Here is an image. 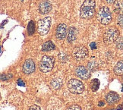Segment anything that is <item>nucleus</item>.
Instances as JSON below:
<instances>
[{
  "instance_id": "nucleus-27",
  "label": "nucleus",
  "mask_w": 123,
  "mask_h": 110,
  "mask_svg": "<svg viewBox=\"0 0 123 110\" xmlns=\"http://www.w3.org/2000/svg\"><path fill=\"white\" fill-rule=\"evenodd\" d=\"M106 1L109 4H112V3H113L114 2H116V0H106Z\"/></svg>"
},
{
  "instance_id": "nucleus-13",
  "label": "nucleus",
  "mask_w": 123,
  "mask_h": 110,
  "mask_svg": "<svg viewBox=\"0 0 123 110\" xmlns=\"http://www.w3.org/2000/svg\"><path fill=\"white\" fill-rule=\"evenodd\" d=\"M68 33V42H73L75 40L77 39V33H78V31L76 30V28L74 27H70L69 31Z\"/></svg>"
},
{
  "instance_id": "nucleus-14",
  "label": "nucleus",
  "mask_w": 123,
  "mask_h": 110,
  "mask_svg": "<svg viewBox=\"0 0 123 110\" xmlns=\"http://www.w3.org/2000/svg\"><path fill=\"white\" fill-rule=\"evenodd\" d=\"M55 45L54 43L52 41L49 40V41H46V43H44L43 44L42 46V50L43 52H48V51H51V50H53L55 49Z\"/></svg>"
},
{
  "instance_id": "nucleus-3",
  "label": "nucleus",
  "mask_w": 123,
  "mask_h": 110,
  "mask_svg": "<svg viewBox=\"0 0 123 110\" xmlns=\"http://www.w3.org/2000/svg\"><path fill=\"white\" fill-rule=\"evenodd\" d=\"M54 58L48 55H44L39 64V68L42 72H49L54 66Z\"/></svg>"
},
{
  "instance_id": "nucleus-16",
  "label": "nucleus",
  "mask_w": 123,
  "mask_h": 110,
  "mask_svg": "<svg viewBox=\"0 0 123 110\" xmlns=\"http://www.w3.org/2000/svg\"><path fill=\"white\" fill-rule=\"evenodd\" d=\"M115 74L116 75H122L123 73V62L122 61H119V62L117 63L116 65L115 68H114Z\"/></svg>"
},
{
  "instance_id": "nucleus-29",
  "label": "nucleus",
  "mask_w": 123,
  "mask_h": 110,
  "mask_svg": "<svg viewBox=\"0 0 123 110\" xmlns=\"http://www.w3.org/2000/svg\"><path fill=\"white\" fill-rule=\"evenodd\" d=\"M21 1H24V0H21Z\"/></svg>"
},
{
  "instance_id": "nucleus-17",
  "label": "nucleus",
  "mask_w": 123,
  "mask_h": 110,
  "mask_svg": "<svg viewBox=\"0 0 123 110\" xmlns=\"http://www.w3.org/2000/svg\"><path fill=\"white\" fill-rule=\"evenodd\" d=\"M90 86H91V88L93 91H97V90L99 89V87H100V80L98 79L92 80Z\"/></svg>"
},
{
  "instance_id": "nucleus-15",
  "label": "nucleus",
  "mask_w": 123,
  "mask_h": 110,
  "mask_svg": "<svg viewBox=\"0 0 123 110\" xmlns=\"http://www.w3.org/2000/svg\"><path fill=\"white\" fill-rule=\"evenodd\" d=\"M62 85V80L60 78H55L50 82L51 87L54 90L59 89Z\"/></svg>"
},
{
  "instance_id": "nucleus-7",
  "label": "nucleus",
  "mask_w": 123,
  "mask_h": 110,
  "mask_svg": "<svg viewBox=\"0 0 123 110\" xmlns=\"http://www.w3.org/2000/svg\"><path fill=\"white\" fill-rule=\"evenodd\" d=\"M88 55V49L84 46H78L75 47L73 52L72 56L76 61H81L84 59Z\"/></svg>"
},
{
  "instance_id": "nucleus-22",
  "label": "nucleus",
  "mask_w": 123,
  "mask_h": 110,
  "mask_svg": "<svg viewBox=\"0 0 123 110\" xmlns=\"http://www.w3.org/2000/svg\"><path fill=\"white\" fill-rule=\"evenodd\" d=\"M67 110H81V108L78 105H72L67 109Z\"/></svg>"
},
{
  "instance_id": "nucleus-2",
  "label": "nucleus",
  "mask_w": 123,
  "mask_h": 110,
  "mask_svg": "<svg viewBox=\"0 0 123 110\" xmlns=\"http://www.w3.org/2000/svg\"><path fill=\"white\" fill-rule=\"evenodd\" d=\"M97 19L103 25L109 24L112 21V14L110 8L106 6H103L97 13Z\"/></svg>"
},
{
  "instance_id": "nucleus-6",
  "label": "nucleus",
  "mask_w": 123,
  "mask_h": 110,
  "mask_svg": "<svg viewBox=\"0 0 123 110\" xmlns=\"http://www.w3.org/2000/svg\"><path fill=\"white\" fill-rule=\"evenodd\" d=\"M51 18L46 17L40 20L37 23V31L40 35H45L49 32L51 27Z\"/></svg>"
},
{
  "instance_id": "nucleus-5",
  "label": "nucleus",
  "mask_w": 123,
  "mask_h": 110,
  "mask_svg": "<svg viewBox=\"0 0 123 110\" xmlns=\"http://www.w3.org/2000/svg\"><path fill=\"white\" fill-rule=\"evenodd\" d=\"M68 88L72 93L79 94L84 91V86L81 80L77 79H72L68 82Z\"/></svg>"
},
{
  "instance_id": "nucleus-12",
  "label": "nucleus",
  "mask_w": 123,
  "mask_h": 110,
  "mask_svg": "<svg viewBox=\"0 0 123 110\" xmlns=\"http://www.w3.org/2000/svg\"><path fill=\"white\" fill-rule=\"evenodd\" d=\"M119 99H120V97H119V95L115 93V92H110V93H109L107 95H106V102L109 103V104H110V105H112V104H114V103H116L119 101Z\"/></svg>"
},
{
  "instance_id": "nucleus-8",
  "label": "nucleus",
  "mask_w": 123,
  "mask_h": 110,
  "mask_svg": "<svg viewBox=\"0 0 123 110\" xmlns=\"http://www.w3.org/2000/svg\"><path fill=\"white\" fill-rule=\"evenodd\" d=\"M22 69H23V72L26 74H30L33 72H34V71L36 69V65L34 60H32L31 59H27L23 65Z\"/></svg>"
},
{
  "instance_id": "nucleus-24",
  "label": "nucleus",
  "mask_w": 123,
  "mask_h": 110,
  "mask_svg": "<svg viewBox=\"0 0 123 110\" xmlns=\"http://www.w3.org/2000/svg\"><path fill=\"white\" fill-rule=\"evenodd\" d=\"M27 110H40V107L37 106V105H33Z\"/></svg>"
},
{
  "instance_id": "nucleus-11",
  "label": "nucleus",
  "mask_w": 123,
  "mask_h": 110,
  "mask_svg": "<svg viewBox=\"0 0 123 110\" xmlns=\"http://www.w3.org/2000/svg\"><path fill=\"white\" fill-rule=\"evenodd\" d=\"M52 9V4L48 0H43L39 5V12L41 15L48 14Z\"/></svg>"
},
{
  "instance_id": "nucleus-4",
  "label": "nucleus",
  "mask_w": 123,
  "mask_h": 110,
  "mask_svg": "<svg viewBox=\"0 0 123 110\" xmlns=\"http://www.w3.org/2000/svg\"><path fill=\"white\" fill-rule=\"evenodd\" d=\"M119 37V33L116 28L115 27L108 28L105 31V33H104V37H103L104 43L106 44L110 45L113 42H115Z\"/></svg>"
},
{
  "instance_id": "nucleus-18",
  "label": "nucleus",
  "mask_w": 123,
  "mask_h": 110,
  "mask_svg": "<svg viewBox=\"0 0 123 110\" xmlns=\"http://www.w3.org/2000/svg\"><path fill=\"white\" fill-rule=\"evenodd\" d=\"M27 32L29 35H32L35 32V23L34 21H31L27 26Z\"/></svg>"
},
{
  "instance_id": "nucleus-26",
  "label": "nucleus",
  "mask_w": 123,
  "mask_h": 110,
  "mask_svg": "<svg viewBox=\"0 0 123 110\" xmlns=\"http://www.w3.org/2000/svg\"><path fill=\"white\" fill-rule=\"evenodd\" d=\"M18 84L19 86H23V87H25V84L24 83V81L21 79H18Z\"/></svg>"
},
{
  "instance_id": "nucleus-23",
  "label": "nucleus",
  "mask_w": 123,
  "mask_h": 110,
  "mask_svg": "<svg viewBox=\"0 0 123 110\" xmlns=\"http://www.w3.org/2000/svg\"><path fill=\"white\" fill-rule=\"evenodd\" d=\"M12 75L10 74V75H6V74H2L0 75V79L1 80H8L9 78H12Z\"/></svg>"
},
{
  "instance_id": "nucleus-20",
  "label": "nucleus",
  "mask_w": 123,
  "mask_h": 110,
  "mask_svg": "<svg viewBox=\"0 0 123 110\" xmlns=\"http://www.w3.org/2000/svg\"><path fill=\"white\" fill-rule=\"evenodd\" d=\"M116 46L119 49H122L123 48V44H122V38L121 37H119L117 38V39L116 40Z\"/></svg>"
},
{
  "instance_id": "nucleus-9",
  "label": "nucleus",
  "mask_w": 123,
  "mask_h": 110,
  "mask_svg": "<svg viewBox=\"0 0 123 110\" xmlns=\"http://www.w3.org/2000/svg\"><path fill=\"white\" fill-rule=\"evenodd\" d=\"M75 74L78 78L83 80H87L91 77L89 70L84 66H78L75 69Z\"/></svg>"
},
{
  "instance_id": "nucleus-10",
  "label": "nucleus",
  "mask_w": 123,
  "mask_h": 110,
  "mask_svg": "<svg viewBox=\"0 0 123 110\" xmlns=\"http://www.w3.org/2000/svg\"><path fill=\"white\" fill-rule=\"evenodd\" d=\"M67 26L65 24H60L55 31V37L59 40H63L67 34Z\"/></svg>"
},
{
  "instance_id": "nucleus-28",
  "label": "nucleus",
  "mask_w": 123,
  "mask_h": 110,
  "mask_svg": "<svg viewBox=\"0 0 123 110\" xmlns=\"http://www.w3.org/2000/svg\"><path fill=\"white\" fill-rule=\"evenodd\" d=\"M98 106H104V103H103V101H101V102H99V103H98Z\"/></svg>"
},
{
  "instance_id": "nucleus-21",
  "label": "nucleus",
  "mask_w": 123,
  "mask_h": 110,
  "mask_svg": "<svg viewBox=\"0 0 123 110\" xmlns=\"http://www.w3.org/2000/svg\"><path fill=\"white\" fill-rule=\"evenodd\" d=\"M117 24L120 26V27H122V24H123V19H122V15L120 14V15L117 17Z\"/></svg>"
},
{
  "instance_id": "nucleus-19",
  "label": "nucleus",
  "mask_w": 123,
  "mask_h": 110,
  "mask_svg": "<svg viewBox=\"0 0 123 110\" xmlns=\"http://www.w3.org/2000/svg\"><path fill=\"white\" fill-rule=\"evenodd\" d=\"M114 12L116 13H119L122 10V3L119 1H116L115 3V6H114Z\"/></svg>"
},
{
  "instance_id": "nucleus-25",
  "label": "nucleus",
  "mask_w": 123,
  "mask_h": 110,
  "mask_svg": "<svg viewBox=\"0 0 123 110\" xmlns=\"http://www.w3.org/2000/svg\"><path fill=\"white\" fill-rule=\"evenodd\" d=\"M90 47H91V49H97V43H90Z\"/></svg>"
},
{
  "instance_id": "nucleus-1",
  "label": "nucleus",
  "mask_w": 123,
  "mask_h": 110,
  "mask_svg": "<svg viewBox=\"0 0 123 110\" xmlns=\"http://www.w3.org/2000/svg\"><path fill=\"white\" fill-rule=\"evenodd\" d=\"M95 7L94 0H85L81 8V17L85 19L91 18L95 15Z\"/></svg>"
}]
</instances>
